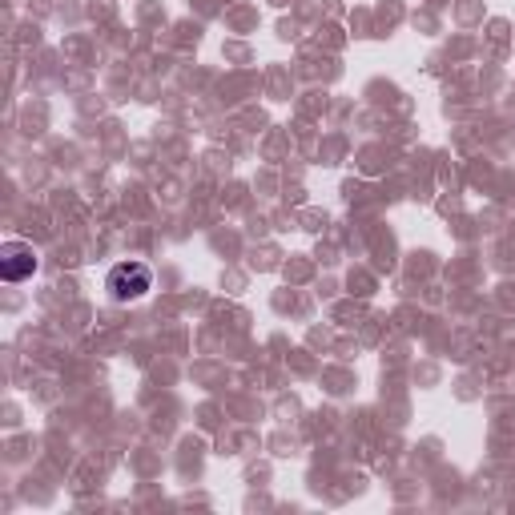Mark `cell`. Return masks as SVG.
I'll return each mask as SVG.
<instances>
[{
    "label": "cell",
    "mask_w": 515,
    "mask_h": 515,
    "mask_svg": "<svg viewBox=\"0 0 515 515\" xmlns=\"http://www.w3.org/2000/svg\"><path fill=\"white\" fill-rule=\"evenodd\" d=\"M153 290V274L145 262H121L109 270V294L113 302H133V298H145Z\"/></svg>",
    "instance_id": "obj_1"
},
{
    "label": "cell",
    "mask_w": 515,
    "mask_h": 515,
    "mask_svg": "<svg viewBox=\"0 0 515 515\" xmlns=\"http://www.w3.org/2000/svg\"><path fill=\"white\" fill-rule=\"evenodd\" d=\"M33 270H37L33 246H25V242H5L0 246V274H5V282H25Z\"/></svg>",
    "instance_id": "obj_2"
}]
</instances>
